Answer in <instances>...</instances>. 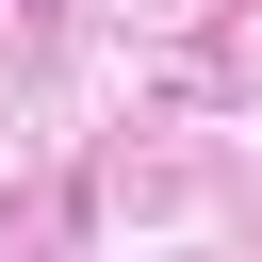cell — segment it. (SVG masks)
Returning <instances> with one entry per match:
<instances>
[{
	"label": "cell",
	"instance_id": "1",
	"mask_svg": "<svg viewBox=\"0 0 262 262\" xmlns=\"http://www.w3.org/2000/svg\"><path fill=\"white\" fill-rule=\"evenodd\" d=\"M33 16H49V0H33Z\"/></svg>",
	"mask_w": 262,
	"mask_h": 262
}]
</instances>
